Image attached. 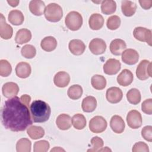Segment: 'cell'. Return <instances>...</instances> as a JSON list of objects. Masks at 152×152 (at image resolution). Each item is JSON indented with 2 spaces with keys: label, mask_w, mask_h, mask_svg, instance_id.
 Returning a JSON list of instances; mask_svg holds the SVG:
<instances>
[{
  "label": "cell",
  "mask_w": 152,
  "mask_h": 152,
  "mask_svg": "<svg viewBox=\"0 0 152 152\" xmlns=\"http://www.w3.org/2000/svg\"><path fill=\"white\" fill-rule=\"evenodd\" d=\"M28 106L17 96L5 102L1 109V121L4 126L14 132L23 131L32 124Z\"/></svg>",
  "instance_id": "6da1fadb"
},
{
  "label": "cell",
  "mask_w": 152,
  "mask_h": 152,
  "mask_svg": "<svg viewBox=\"0 0 152 152\" xmlns=\"http://www.w3.org/2000/svg\"><path fill=\"white\" fill-rule=\"evenodd\" d=\"M31 118L34 122L42 123L47 121L50 115L51 109L49 105L44 101H33L30 107Z\"/></svg>",
  "instance_id": "7a4b0ae2"
},
{
  "label": "cell",
  "mask_w": 152,
  "mask_h": 152,
  "mask_svg": "<svg viewBox=\"0 0 152 152\" xmlns=\"http://www.w3.org/2000/svg\"><path fill=\"white\" fill-rule=\"evenodd\" d=\"M44 15L47 20L50 22H58L61 20L63 16L62 7L56 3L48 4L44 11Z\"/></svg>",
  "instance_id": "3957f363"
},
{
  "label": "cell",
  "mask_w": 152,
  "mask_h": 152,
  "mask_svg": "<svg viewBox=\"0 0 152 152\" xmlns=\"http://www.w3.org/2000/svg\"><path fill=\"white\" fill-rule=\"evenodd\" d=\"M65 23L66 27L72 31L79 30L83 24V17L77 11H71L66 16Z\"/></svg>",
  "instance_id": "277c9868"
},
{
  "label": "cell",
  "mask_w": 152,
  "mask_h": 152,
  "mask_svg": "<svg viewBox=\"0 0 152 152\" xmlns=\"http://www.w3.org/2000/svg\"><path fill=\"white\" fill-rule=\"evenodd\" d=\"M136 75L140 80H145L151 77V62L147 59L141 61L137 67Z\"/></svg>",
  "instance_id": "5b68a950"
},
{
  "label": "cell",
  "mask_w": 152,
  "mask_h": 152,
  "mask_svg": "<svg viewBox=\"0 0 152 152\" xmlns=\"http://www.w3.org/2000/svg\"><path fill=\"white\" fill-rule=\"evenodd\" d=\"M107 121L101 116H96L89 122V129L93 133H101L107 128Z\"/></svg>",
  "instance_id": "8992f818"
},
{
  "label": "cell",
  "mask_w": 152,
  "mask_h": 152,
  "mask_svg": "<svg viewBox=\"0 0 152 152\" xmlns=\"http://www.w3.org/2000/svg\"><path fill=\"white\" fill-rule=\"evenodd\" d=\"M151 30L142 27H137L134 28L133 34L135 39L146 42L149 46H151Z\"/></svg>",
  "instance_id": "52a82bcc"
},
{
  "label": "cell",
  "mask_w": 152,
  "mask_h": 152,
  "mask_svg": "<svg viewBox=\"0 0 152 152\" xmlns=\"http://www.w3.org/2000/svg\"><path fill=\"white\" fill-rule=\"evenodd\" d=\"M128 125L132 129H138L142 125V117L141 113L136 110H130L126 116Z\"/></svg>",
  "instance_id": "ba28073f"
},
{
  "label": "cell",
  "mask_w": 152,
  "mask_h": 152,
  "mask_svg": "<svg viewBox=\"0 0 152 152\" xmlns=\"http://www.w3.org/2000/svg\"><path fill=\"white\" fill-rule=\"evenodd\" d=\"M89 49L92 53L96 55L103 54L106 49V42L102 39L94 38L89 43Z\"/></svg>",
  "instance_id": "9c48e42d"
},
{
  "label": "cell",
  "mask_w": 152,
  "mask_h": 152,
  "mask_svg": "<svg viewBox=\"0 0 152 152\" xmlns=\"http://www.w3.org/2000/svg\"><path fill=\"white\" fill-rule=\"evenodd\" d=\"M121 64L119 60L110 58L107 59L103 65L104 72L109 75H115L117 74L121 69Z\"/></svg>",
  "instance_id": "30bf717a"
},
{
  "label": "cell",
  "mask_w": 152,
  "mask_h": 152,
  "mask_svg": "<svg viewBox=\"0 0 152 152\" xmlns=\"http://www.w3.org/2000/svg\"><path fill=\"white\" fill-rule=\"evenodd\" d=\"M122 61L127 65H134L139 59V55L137 50L133 49H127L122 53Z\"/></svg>",
  "instance_id": "8fae6325"
},
{
  "label": "cell",
  "mask_w": 152,
  "mask_h": 152,
  "mask_svg": "<svg viewBox=\"0 0 152 152\" xmlns=\"http://www.w3.org/2000/svg\"><path fill=\"white\" fill-rule=\"evenodd\" d=\"M123 93L122 90L117 87H112L109 88L106 93L107 100L110 103H119L122 99Z\"/></svg>",
  "instance_id": "7c38bea8"
},
{
  "label": "cell",
  "mask_w": 152,
  "mask_h": 152,
  "mask_svg": "<svg viewBox=\"0 0 152 152\" xmlns=\"http://www.w3.org/2000/svg\"><path fill=\"white\" fill-rule=\"evenodd\" d=\"M0 36L2 39L5 40L10 39L12 36V28L6 23L5 18L2 13L0 14Z\"/></svg>",
  "instance_id": "4fadbf2b"
},
{
  "label": "cell",
  "mask_w": 152,
  "mask_h": 152,
  "mask_svg": "<svg viewBox=\"0 0 152 152\" xmlns=\"http://www.w3.org/2000/svg\"><path fill=\"white\" fill-rule=\"evenodd\" d=\"M68 48L70 52L73 55L78 56L84 53L86 49V45L80 39H73L69 42Z\"/></svg>",
  "instance_id": "5bb4252c"
},
{
  "label": "cell",
  "mask_w": 152,
  "mask_h": 152,
  "mask_svg": "<svg viewBox=\"0 0 152 152\" xmlns=\"http://www.w3.org/2000/svg\"><path fill=\"white\" fill-rule=\"evenodd\" d=\"M134 79L133 74L128 69H124L117 77L118 83L124 87H126L130 85Z\"/></svg>",
  "instance_id": "9a60e30c"
},
{
  "label": "cell",
  "mask_w": 152,
  "mask_h": 152,
  "mask_svg": "<svg viewBox=\"0 0 152 152\" xmlns=\"http://www.w3.org/2000/svg\"><path fill=\"white\" fill-rule=\"evenodd\" d=\"M2 91L5 97H13L16 96V95L18 94L19 91V87L15 83L8 82L3 85Z\"/></svg>",
  "instance_id": "2e32d148"
},
{
  "label": "cell",
  "mask_w": 152,
  "mask_h": 152,
  "mask_svg": "<svg viewBox=\"0 0 152 152\" xmlns=\"http://www.w3.org/2000/svg\"><path fill=\"white\" fill-rule=\"evenodd\" d=\"M69 81L70 76L65 71H59L55 75L53 78L55 85L60 88H64L67 86Z\"/></svg>",
  "instance_id": "e0dca14e"
},
{
  "label": "cell",
  "mask_w": 152,
  "mask_h": 152,
  "mask_svg": "<svg viewBox=\"0 0 152 152\" xmlns=\"http://www.w3.org/2000/svg\"><path fill=\"white\" fill-rule=\"evenodd\" d=\"M126 45L125 41L120 39L113 40L110 44V52L116 56H119L122 54L124 50L126 49Z\"/></svg>",
  "instance_id": "ac0fdd59"
},
{
  "label": "cell",
  "mask_w": 152,
  "mask_h": 152,
  "mask_svg": "<svg viewBox=\"0 0 152 152\" xmlns=\"http://www.w3.org/2000/svg\"><path fill=\"white\" fill-rule=\"evenodd\" d=\"M110 126L114 132L121 134L125 129V122L120 116L114 115L110 119Z\"/></svg>",
  "instance_id": "d6986e66"
},
{
  "label": "cell",
  "mask_w": 152,
  "mask_h": 152,
  "mask_svg": "<svg viewBox=\"0 0 152 152\" xmlns=\"http://www.w3.org/2000/svg\"><path fill=\"white\" fill-rule=\"evenodd\" d=\"M31 72L30 65L25 62H19L15 67L16 75L21 78H26L30 76Z\"/></svg>",
  "instance_id": "ffe728a7"
},
{
  "label": "cell",
  "mask_w": 152,
  "mask_h": 152,
  "mask_svg": "<svg viewBox=\"0 0 152 152\" xmlns=\"http://www.w3.org/2000/svg\"><path fill=\"white\" fill-rule=\"evenodd\" d=\"M71 118L69 115L62 113L60 114L56 119V124L58 128L61 130H67L71 126Z\"/></svg>",
  "instance_id": "44dd1931"
},
{
  "label": "cell",
  "mask_w": 152,
  "mask_h": 152,
  "mask_svg": "<svg viewBox=\"0 0 152 152\" xmlns=\"http://www.w3.org/2000/svg\"><path fill=\"white\" fill-rule=\"evenodd\" d=\"M104 24L103 16L98 13L93 14L88 20L89 27L91 30H98L102 28Z\"/></svg>",
  "instance_id": "7402d4cb"
},
{
  "label": "cell",
  "mask_w": 152,
  "mask_h": 152,
  "mask_svg": "<svg viewBox=\"0 0 152 152\" xmlns=\"http://www.w3.org/2000/svg\"><path fill=\"white\" fill-rule=\"evenodd\" d=\"M45 8V2L40 0H33L29 3V10L30 12L36 16L42 15Z\"/></svg>",
  "instance_id": "603a6c76"
},
{
  "label": "cell",
  "mask_w": 152,
  "mask_h": 152,
  "mask_svg": "<svg viewBox=\"0 0 152 152\" xmlns=\"http://www.w3.org/2000/svg\"><path fill=\"white\" fill-rule=\"evenodd\" d=\"M31 39V33L27 28H21L17 31L15 41L18 45H23L28 42Z\"/></svg>",
  "instance_id": "cb8c5ba5"
},
{
  "label": "cell",
  "mask_w": 152,
  "mask_h": 152,
  "mask_svg": "<svg viewBox=\"0 0 152 152\" xmlns=\"http://www.w3.org/2000/svg\"><path fill=\"white\" fill-rule=\"evenodd\" d=\"M97 106V100L94 97L88 96L83 99L81 104V107L85 112H93Z\"/></svg>",
  "instance_id": "d4e9b609"
},
{
  "label": "cell",
  "mask_w": 152,
  "mask_h": 152,
  "mask_svg": "<svg viewBox=\"0 0 152 152\" xmlns=\"http://www.w3.org/2000/svg\"><path fill=\"white\" fill-rule=\"evenodd\" d=\"M42 49L46 52H51L55 50L57 46V41L53 36L44 37L40 43Z\"/></svg>",
  "instance_id": "484cf974"
},
{
  "label": "cell",
  "mask_w": 152,
  "mask_h": 152,
  "mask_svg": "<svg viewBox=\"0 0 152 152\" xmlns=\"http://www.w3.org/2000/svg\"><path fill=\"white\" fill-rule=\"evenodd\" d=\"M137 5L131 1H122L121 2V10L126 17H131L136 12Z\"/></svg>",
  "instance_id": "4316f807"
},
{
  "label": "cell",
  "mask_w": 152,
  "mask_h": 152,
  "mask_svg": "<svg viewBox=\"0 0 152 152\" xmlns=\"http://www.w3.org/2000/svg\"><path fill=\"white\" fill-rule=\"evenodd\" d=\"M8 18L10 23L14 26L21 25L24 20L23 14L18 10L11 11L8 14Z\"/></svg>",
  "instance_id": "83f0119b"
},
{
  "label": "cell",
  "mask_w": 152,
  "mask_h": 152,
  "mask_svg": "<svg viewBox=\"0 0 152 152\" xmlns=\"http://www.w3.org/2000/svg\"><path fill=\"white\" fill-rule=\"evenodd\" d=\"M116 10V4L113 0L103 1L101 4V11L103 14L109 15L114 13Z\"/></svg>",
  "instance_id": "f1b7e54d"
},
{
  "label": "cell",
  "mask_w": 152,
  "mask_h": 152,
  "mask_svg": "<svg viewBox=\"0 0 152 152\" xmlns=\"http://www.w3.org/2000/svg\"><path fill=\"white\" fill-rule=\"evenodd\" d=\"M91 84L93 87L96 90H101L106 86V80L102 75H94L91 79Z\"/></svg>",
  "instance_id": "f546056e"
},
{
  "label": "cell",
  "mask_w": 152,
  "mask_h": 152,
  "mask_svg": "<svg viewBox=\"0 0 152 152\" xmlns=\"http://www.w3.org/2000/svg\"><path fill=\"white\" fill-rule=\"evenodd\" d=\"M27 133L31 139L37 140L44 136L45 130L41 126L33 125L27 128Z\"/></svg>",
  "instance_id": "4dcf8cb0"
},
{
  "label": "cell",
  "mask_w": 152,
  "mask_h": 152,
  "mask_svg": "<svg viewBox=\"0 0 152 152\" xmlns=\"http://www.w3.org/2000/svg\"><path fill=\"white\" fill-rule=\"evenodd\" d=\"M87 121L85 116L80 113L74 115L72 118V124L77 129H83L86 126Z\"/></svg>",
  "instance_id": "1f68e13d"
},
{
  "label": "cell",
  "mask_w": 152,
  "mask_h": 152,
  "mask_svg": "<svg viewBox=\"0 0 152 152\" xmlns=\"http://www.w3.org/2000/svg\"><path fill=\"white\" fill-rule=\"evenodd\" d=\"M83 92V88L81 86L78 84H74L68 88L67 94L72 100H77L81 97Z\"/></svg>",
  "instance_id": "d6a6232c"
},
{
  "label": "cell",
  "mask_w": 152,
  "mask_h": 152,
  "mask_svg": "<svg viewBox=\"0 0 152 152\" xmlns=\"http://www.w3.org/2000/svg\"><path fill=\"white\" fill-rule=\"evenodd\" d=\"M126 98L131 104H137L141 101V93L138 89L133 88L127 92Z\"/></svg>",
  "instance_id": "836d02e7"
},
{
  "label": "cell",
  "mask_w": 152,
  "mask_h": 152,
  "mask_svg": "<svg viewBox=\"0 0 152 152\" xmlns=\"http://www.w3.org/2000/svg\"><path fill=\"white\" fill-rule=\"evenodd\" d=\"M31 147V141L26 138H21L16 144V151L17 152H30Z\"/></svg>",
  "instance_id": "e575fe53"
},
{
  "label": "cell",
  "mask_w": 152,
  "mask_h": 152,
  "mask_svg": "<svg viewBox=\"0 0 152 152\" xmlns=\"http://www.w3.org/2000/svg\"><path fill=\"white\" fill-rule=\"evenodd\" d=\"M21 53L23 56L27 59L33 58L36 54V49L31 45H26L22 47Z\"/></svg>",
  "instance_id": "d590c367"
},
{
  "label": "cell",
  "mask_w": 152,
  "mask_h": 152,
  "mask_svg": "<svg viewBox=\"0 0 152 152\" xmlns=\"http://www.w3.org/2000/svg\"><path fill=\"white\" fill-rule=\"evenodd\" d=\"M12 71V67L10 62L5 59L0 61V75L2 77L9 76Z\"/></svg>",
  "instance_id": "8d00e7d4"
},
{
  "label": "cell",
  "mask_w": 152,
  "mask_h": 152,
  "mask_svg": "<svg viewBox=\"0 0 152 152\" xmlns=\"http://www.w3.org/2000/svg\"><path fill=\"white\" fill-rule=\"evenodd\" d=\"M121 19L118 15H112L107 20V27L111 30H115L118 28L121 25Z\"/></svg>",
  "instance_id": "74e56055"
},
{
  "label": "cell",
  "mask_w": 152,
  "mask_h": 152,
  "mask_svg": "<svg viewBox=\"0 0 152 152\" xmlns=\"http://www.w3.org/2000/svg\"><path fill=\"white\" fill-rule=\"evenodd\" d=\"M50 147L49 143L46 140H40L34 142L33 146L34 152H46Z\"/></svg>",
  "instance_id": "f35d334b"
},
{
  "label": "cell",
  "mask_w": 152,
  "mask_h": 152,
  "mask_svg": "<svg viewBox=\"0 0 152 152\" xmlns=\"http://www.w3.org/2000/svg\"><path fill=\"white\" fill-rule=\"evenodd\" d=\"M91 144L92 145V147L91 148L88 149L87 151L96 152V151H99V150L102 148L104 144V142L101 138L96 136L91 138Z\"/></svg>",
  "instance_id": "ab89813d"
},
{
  "label": "cell",
  "mask_w": 152,
  "mask_h": 152,
  "mask_svg": "<svg viewBox=\"0 0 152 152\" xmlns=\"http://www.w3.org/2000/svg\"><path fill=\"white\" fill-rule=\"evenodd\" d=\"M141 135L144 139L147 141H152V126L147 125L144 126L141 130Z\"/></svg>",
  "instance_id": "60d3db41"
},
{
  "label": "cell",
  "mask_w": 152,
  "mask_h": 152,
  "mask_svg": "<svg viewBox=\"0 0 152 152\" xmlns=\"http://www.w3.org/2000/svg\"><path fill=\"white\" fill-rule=\"evenodd\" d=\"M142 111L147 115L152 114V99L145 100L141 104Z\"/></svg>",
  "instance_id": "b9f144b4"
},
{
  "label": "cell",
  "mask_w": 152,
  "mask_h": 152,
  "mask_svg": "<svg viewBox=\"0 0 152 152\" xmlns=\"http://www.w3.org/2000/svg\"><path fill=\"white\" fill-rule=\"evenodd\" d=\"M133 152H139V151H143V152H148L149 148L148 145L142 141H139L136 142L132 147V149Z\"/></svg>",
  "instance_id": "7bdbcfd3"
},
{
  "label": "cell",
  "mask_w": 152,
  "mask_h": 152,
  "mask_svg": "<svg viewBox=\"0 0 152 152\" xmlns=\"http://www.w3.org/2000/svg\"><path fill=\"white\" fill-rule=\"evenodd\" d=\"M138 2L140 3L141 7L144 10H149L152 6V1L151 0H148V1L140 0Z\"/></svg>",
  "instance_id": "ee69618b"
},
{
  "label": "cell",
  "mask_w": 152,
  "mask_h": 152,
  "mask_svg": "<svg viewBox=\"0 0 152 152\" xmlns=\"http://www.w3.org/2000/svg\"><path fill=\"white\" fill-rule=\"evenodd\" d=\"M20 99H21V100L24 103H25L27 106L29 107V103H30V100H31V97H30V96H29L27 95V94H24V95H23V96H21Z\"/></svg>",
  "instance_id": "f6af8a7d"
},
{
  "label": "cell",
  "mask_w": 152,
  "mask_h": 152,
  "mask_svg": "<svg viewBox=\"0 0 152 152\" xmlns=\"http://www.w3.org/2000/svg\"><path fill=\"white\" fill-rule=\"evenodd\" d=\"M7 2H8L11 7H17V6L18 5L20 1H16V0H14V1L10 0V1H7Z\"/></svg>",
  "instance_id": "bcb514c9"
},
{
  "label": "cell",
  "mask_w": 152,
  "mask_h": 152,
  "mask_svg": "<svg viewBox=\"0 0 152 152\" xmlns=\"http://www.w3.org/2000/svg\"><path fill=\"white\" fill-rule=\"evenodd\" d=\"M65 151V150L64 149L61 148L59 147H55L53 149H52L50 150V151Z\"/></svg>",
  "instance_id": "7dc6e473"
}]
</instances>
